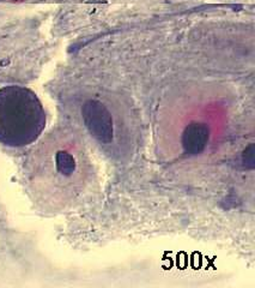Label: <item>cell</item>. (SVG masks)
Wrapping results in <instances>:
<instances>
[{"label": "cell", "instance_id": "2", "mask_svg": "<svg viewBox=\"0 0 255 288\" xmlns=\"http://www.w3.org/2000/svg\"><path fill=\"white\" fill-rule=\"evenodd\" d=\"M44 126V108L34 91L19 85L0 89V143L26 146L41 136Z\"/></svg>", "mask_w": 255, "mask_h": 288}, {"label": "cell", "instance_id": "1", "mask_svg": "<svg viewBox=\"0 0 255 288\" xmlns=\"http://www.w3.org/2000/svg\"><path fill=\"white\" fill-rule=\"evenodd\" d=\"M26 181L35 199L47 208L72 205L92 180V163L82 142L67 135L43 139L25 166Z\"/></svg>", "mask_w": 255, "mask_h": 288}, {"label": "cell", "instance_id": "3", "mask_svg": "<svg viewBox=\"0 0 255 288\" xmlns=\"http://www.w3.org/2000/svg\"><path fill=\"white\" fill-rule=\"evenodd\" d=\"M209 139V127L205 124L192 123L184 128L182 135V145L186 153L199 154L202 151Z\"/></svg>", "mask_w": 255, "mask_h": 288}]
</instances>
